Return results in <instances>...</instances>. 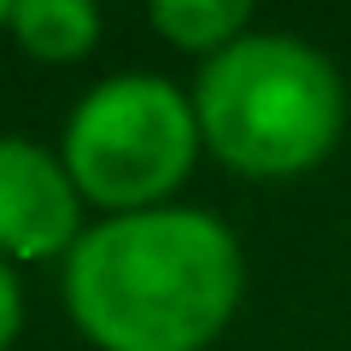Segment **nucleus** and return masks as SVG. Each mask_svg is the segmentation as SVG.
<instances>
[{
  "mask_svg": "<svg viewBox=\"0 0 351 351\" xmlns=\"http://www.w3.org/2000/svg\"><path fill=\"white\" fill-rule=\"evenodd\" d=\"M59 287L94 351H205L246 299V252L217 211L158 205L100 217Z\"/></svg>",
  "mask_w": 351,
  "mask_h": 351,
  "instance_id": "f257e3e1",
  "label": "nucleus"
},
{
  "mask_svg": "<svg viewBox=\"0 0 351 351\" xmlns=\"http://www.w3.org/2000/svg\"><path fill=\"white\" fill-rule=\"evenodd\" d=\"M199 141L223 170L252 182L304 176L346 135V76L322 47L287 29H252L193 76Z\"/></svg>",
  "mask_w": 351,
  "mask_h": 351,
  "instance_id": "f03ea898",
  "label": "nucleus"
},
{
  "mask_svg": "<svg viewBox=\"0 0 351 351\" xmlns=\"http://www.w3.org/2000/svg\"><path fill=\"white\" fill-rule=\"evenodd\" d=\"M199 117L193 94L152 71L106 76L71 106L59 158L71 170L82 205H100L106 217L158 211L176 205L199 164Z\"/></svg>",
  "mask_w": 351,
  "mask_h": 351,
  "instance_id": "7ed1b4c3",
  "label": "nucleus"
},
{
  "mask_svg": "<svg viewBox=\"0 0 351 351\" xmlns=\"http://www.w3.org/2000/svg\"><path fill=\"white\" fill-rule=\"evenodd\" d=\"M82 193L64 170L59 147L29 135H0V258L59 263L82 240Z\"/></svg>",
  "mask_w": 351,
  "mask_h": 351,
  "instance_id": "20e7f679",
  "label": "nucleus"
},
{
  "mask_svg": "<svg viewBox=\"0 0 351 351\" xmlns=\"http://www.w3.org/2000/svg\"><path fill=\"white\" fill-rule=\"evenodd\" d=\"M12 41L36 64H76L100 47V6H88V0H12Z\"/></svg>",
  "mask_w": 351,
  "mask_h": 351,
  "instance_id": "39448f33",
  "label": "nucleus"
},
{
  "mask_svg": "<svg viewBox=\"0 0 351 351\" xmlns=\"http://www.w3.org/2000/svg\"><path fill=\"white\" fill-rule=\"evenodd\" d=\"M147 24L170 41L176 53L193 59H217L223 47H234L240 36H252V6L246 0H152Z\"/></svg>",
  "mask_w": 351,
  "mask_h": 351,
  "instance_id": "423d86ee",
  "label": "nucleus"
},
{
  "mask_svg": "<svg viewBox=\"0 0 351 351\" xmlns=\"http://www.w3.org/2000/svg\"><path fill=\"white\" fill-rule=\"evenodd\" d=\"M24 334V287H18V269L0 258V351H12Z\"/></svg>",
  "mask_w": 351,
  "mask_h": 351,
  "instance_id": "0eeeda50",
  "label": "nucleus"
},
{
  "mask_svg": "<svg viewBox=\"0 0 351 351\" xmlns=\"http://www.w3.org/2000/svg\"><path fill=\"white\" fill-rule=\"evenodd\" d=\"M0 29H12V0H0Z\"/></svg>",
  "mask_w": 351,
  "mask_h": 351,
  "instance_id": "6e6552de",
  "label": "nucleus"
}]
</instances>
